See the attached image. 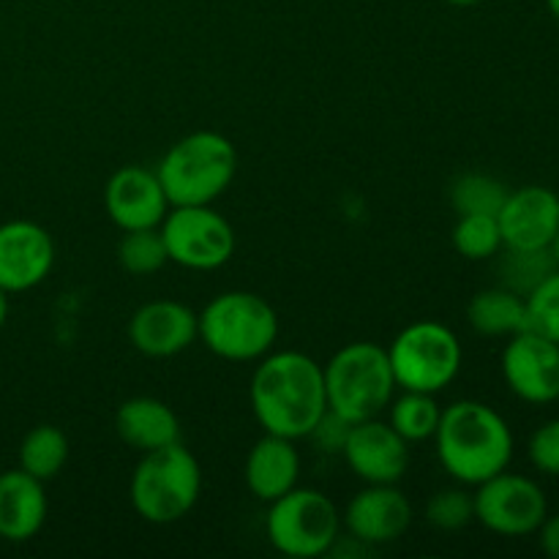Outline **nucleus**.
<instances>
[{"mask_svg": "<svg viewBox=\"0 0 559 559\" xmlns=\"http://www.w3.org/2000/svg\"><path fill=\"white\" fill-rule=\"evenodd\" d=\"M249 399L265 435L304 440L328 409L322 366L298 349L267 353L251 377Z\"/></svg>", "mask_w": 559, "mask_h": 559, "instance_id": "1", "label": "nucleus"}, {"mask_svg": "<svg viewBox=\"0 0 559 559\" xmlns=\"http://www.w3.org/2000/svg\"><path fill=\"white\" fill-rule=\"evenodd\" d=\"M442 469L462 486H478L508 469L513 459V431L495 407L462 399L442 409L435 437Z\"/></svg>", "mask_w": 559, "mask_h": 559, "instance_id": "2", "label": "nucleus"}, {"mask_svg": "<svg viewBox=\"0 0 559 559\" xmlns=\"http://www.w3.org/2000/svg\"><path fill=\"white\" fill-rule=\"evenodd\" d=\"M156 175L169 207L213 205L238 175V151L218 131H194L164 153Z\"/></svg>", "mask_w": 559, "mask_h": 559, "instance_id": "3", "label": "nucleus"}, {"mask_svg": "<svg viewBox=\"0 0 559 559\" xmlns=\"http://www.w3.org/2000/svg\"><path fill=\"white\" fill-rule=\"evenodd\" d=\"M131 506L147 524H175L194 511L202 495V469L183 442L142 453L131 475Z\"/></svg>", "mask_w": 559, "mask_h": 559, "instance_id": "4", "label": "nucleus"}, {"mask_svg": "<svg viewBox=\"0 0 559 559\" xmlns=\"http://www.w3.org/2000/svg\"><path fill=\"white\" fill-rule=\"evenodd\" d=\"M328 409L347 424L377 418L396 393L388 349L374 342H353L338 349L322 369Z\"/></svg>", "mask_w": 559, "mask_h": 559, "instance_id": "5", "label": "nucleus"}, {"mask_svg": "<svg viewBox=\"0 0 559 559\" xmlns=\"http://www.w3.org/2000/svg\"><path fill=\"white\" fill-rule=\"evenodd\" d=\"M200 338L213 355L235 364L265 358L278 338V314L262 295L233 289L200 311Z\"/></svg>", "mask_w": 559, "mask_h": 559, "instance_id": "6", "label": "nucleus"}, {"mask_svg": "<svg viewBox=\"0 0 559 559\" xmlns=\"http://www.w3.org/2000/svg\"><path fill=\"white\" fill-rule=\"evenodd\" d=\"M388 358L402 391L440 393L462 371L464 349L448 325L437 320H418L393 338Z\"/></svg>", "mask_w": 559, "mask_h": 559, "instance_id": "7", "label": "nucleus"}, {"mask_svg": "<svg viewBox=\"0 0 559 559\" xmlns=\"http://www.w3.org/2000/svg\"><path fill=\"white\" fill-rule=\"evenodd\" d=\"M267 506L271 508L265 516V535L284 557H325L342 535V513L331 497L317 489L295 486Z\"/></svg>", "mask_w": 559, "mask_h": 559, "instance_id": "8", "label": "nucleus"}, {"mask_svg": "<svg viewBox=\"0 0 559 559\" xmlns=\"http://www.w3.org/2000/svg\"><path fill=\"white\" fill-rule=\"evenodd\" d=\"M169 262L189 271H216L235 254V229L211 205L169 207L158 224Z\"/></svg>", "mask_w": 559, "mask_h": 559, "instance_id": "9", "label": "nucleus"}, {"mask_svg": "<svg viewBox=\"0 0 559 559\" xmlns=\"http://www.w3.org/2000/svg\"><path fill=\"white\" fill-rule=\"evenodd\" d=\"M475 522L502 538H527L549 516V500L538 480L519 473L491 475L475 491Z\"/></svg>", "mask_w": 559, "mask_h": 559, "instance_id": "10", "label": "nucleus"}, {"mask_svg": "<svg viewBox=\"0 0 559 559\" xmlns=\"http://www.w3.org/2000/svg\"><path fill=\"white\" fill-rule=\"evenodd\" d=\"M502 380L527 404L559 402V344L535 331L508 338L502 349Z\"/></svg>", "mask_w": 559, "mask_h": 559, "instance_id": "11", "label": "nucleus"}, {"mask_svg": "<svg viewBox=\"0 0 559 559\" xmlns=\"http://www.w3.org/2000/svg\"><path fill=\"white\" fill-rule=\"evenodd\" d=\"M344 462L364 484H399L409 467V442L380 418L349 426Z\"/></svg>", "mask_w": 559, "mask_h": 559, "instance_id": "12", "label": "nucleus"}, {"mask_svg": "<svg viewBox=\"0 0 559 559\" xmlns=\"http://www.w3.org/2000/svg\"><path fill=\"white\" fill-rule=\"evenodd\" d=\"M342 524L353 538L374 549L404 538L413 524V506L396 484H366L349 500Z\"/></svg>", "mask_w": 559, "mask_h": 559, "instance_id": "13", "label": "nucleus"}, {"mask_svg": "<svg viewBox=\"0 0 559 559\" xmlns=\"http://www.w3.org/2000/svg\"><path fill=\"white\" fill-rule=\"evenodd\" d=\"M55 265V243L36 222L0 224V289L27 293L49 276Z\"/></svg>", "mask_w": 559, "mask_h": 559, "instance_id": "14", "label": "nucleus"}, {"mask_svg": "<svg viewBox=\"0 0 559 559\" xmlns=\"http://www.w3.org/2000/svg\"><path fill=\"white\" fill-rule=\"evenodd\" d=\"M200 338V317L180 300H151L129 320V342L147 358H175Z\"/></svg>", "mask_w": 559, "mask_h": 559, "instance_id": "15", "label": "nucleus"}, {"mask_svg": "<svg viewBox=\"0 0 559 559\" xmlns=\"http://www.w3.org/2000/svg\"><path fill=\"white\" fill-rule=\"evenodd\" d=\"M104 207L115 227L129 229L158 227L169 211V200L156 173L145 167H120L104 186Z\"/></svg>", "mask_w": 559, "mask_h": 559, "instance_id": "16", "label": "nucleus"}, {"mask_svg": "<svg viewBox=\"0 0 559 559\" xmlns=\"http://www.w3.org/2000/svg\"><path fill=\"white\" fill-rule=\"evenodd\" d=\"M497 222L506 249H549L559 233V194L546 186L508 191Z\"/></svg>", "mask_w": 559, "mask_h": 559, "instance_id": "17", "label": "nucleus"}, {"mask_svg": "<svg viewBox=\"0 0 559 559\" xmlns=\"http://www.w3.org/2000/svg\"><path fill=\"white\" fill-rule=\"evenodd\" d=\"M243 478L251 497L262 502H273L293 491L300 480V453L295 440L276 435L257 440L246 456Z\"/></svg>", "mask_w": 559, "mask_h": 559, "instance_id": "18", "label": "nucleus"}, {"mask_svg": "<svg viewBox=\"0 0 559 559\" xmlns=\"http://www.w3.org/2000/svg\"><path fill=\"white\" fill-rule=\"evenodd\" d=\"M47 511L41 480L25 469H9L0 475V538L9 544L36 538L47 522Z\"/></svg>", "mask_w": 559, "mask_h": 559, "instance_id": "19", "label": "nucleus"}, {"mask_svg": "<svg viewBox=\"0 0 559 559\" xmlns=\"http://www.w3.org/2000/svg\"><path fill=\"white\" fill-rule=\"evenodd\" d=\"M115 431L126 445L147 453L180 442V420L167 402L153 396H134L115 413Z\"/></svg>", "mask_w": 559, "mask_h": 559, "instance_id": "20", "label": "nucleus"}, {"mask_svg": "<svg viewBox=\"0 0 559 559\" xmlns=\"http://www.w3.org/2000/svg\"><path fill=\"white\" fill-rule=\"evenodd\" d=\"M467 322L475 333L511 338L527 331V300L506 287H491L467 304Z\"/></svg>", "mask_w": 559, "mask_h": 559, "instance_id": "21", "label": "nucleus"}, {"mask_svg": "<svg viewBox=\"0 0 559 559\" xmlns=\"http://www.w3.org/2000/svg\"><path fill=\"white\" fill-rule=\"evenodd\" d=\"M69 462V437L52 424H41L25 435L20 445V469L41 484L58 478Z\"/></svg>", "mask_w": 559, "mask_h": 559, "instance_id": "22", "label": "nucleus"}, {"mask_svg": "<svg viewBox=\"0 0 559 559\" xmlns=\"http://www.w3.org/2000/svg\"><path fill=\"white\" fill-rule=\"evenodd\" d=\"M388 407H391V420H388V424H391L409 445H413V442L431 440L442 418V407L437 404L435 393L404 391L402 396L393 399Z\"/></svg>", "mask_w": 559, "mask_h": 559, "instance_id": "23", "label": "nucleus"}, {"mask_svg": "<svg viewBox=\"0 0 559 559\" xmlns=\"http://www.w3.org/2000/svg\"><path fill=\"white\" fill-rule=\"evenodd\" d=\"M508 186L502 180L491 178L484 173H464L453 180L451 186V205L459 216H469V213H486V216H497L500 207L508 200Z\"/></svg>", "mask_w": 559, "mask_h": 559, "instance_id": "24", "label": "nucleus"}, {"mask_svg": "<svg viewBox=\"0 0 559 559\" xmlns=\"http://www.w3.org/2000/svg\"><path fill=\"white\" fill-rule=\"evenodd\" d=\"M555 271L557 262L549 249H506L500 262V287L527 298Z\"/></svg>", "mask_w": 559, "mask_h": 559, "instance_id": "25", "label": "nucleus"}, {"mask_svg": "<svg viewBox=\"0 0 559 559\" xmlns=\"http://www.w3.org/2000/svg\"><path fill=\"white\" fill-rule=\"evenodd\" d=\"M118 262L131 276H153L169 262L167 243L162 238V229H129L118 243Z\"/></svg>", "mask_w": 559, "mask_h": 559, "instance_id": "26", "label": "nucleus"}, {"mask_svg": "<svg viewBox=\"0 0 559 559\" xmlns=\"http://www.w3.org/2000/svg\"><path fill=\"white\" fill-rule=\"evenodd\" d=\"M453 246H456V251L464 260H491V257H497L506 249L500 222H497V216H486V213L459 216L456 227H453Z\"/></svg>", "mask_w": 559, "mask_h": 559, "instance_id": "27", "label": "nucleus"}, {"mask_svg": "<svg viewBox=\"0 0 559 559\" xmlns=\"http://www.w3.org/2000/svg\"><path fill=\"white\" fill-rule=\"evenodd\" d=\"M527 328L559 344V267L527 295Z\"/></svg>", "mask_w": 559, "mask_h": 559, "instance_id": "28", "label": "nucleus"}, {"mask_svg": "<svg viewBox=\"0 0 559 559\" xmlns=\"http://www.w3.org/2000/svg\"><path fill=\"white\" fill-rule=\"evenodd\" d=\"M426 519L442 533H456L475 522V497L464 489H442L426 506Z\"/></svg>", "mask_w": 559, "mask_h": 559, "instance_id": "29", "label": "nucleus"}, {"mask_svg": "<svg viewBox=\"0 0 559 559\" xmlns=\"http://www.w3.org/2000/svg\"><path fill=\"white\" fill-rule=\"evenodd\" d=\"M530 464L546 478H559V418L546 420L533 431L527 445Z\"/></svg>", "mask_w": 559, "mask_h": 559, "instance_id": "30", "label": "nucleus"}, {"mask_svg": "<svg viewBox=\"0 0 559 559\" xmlns=\"http://www.w3.org/2000/svg\"><path fill=\"white\" fill-rule=\"evenodd\" d=\"M349 426L353 424H347V420L338 418L336 413L325 409V415H322V418L317 420L314 429H311L309 440H314L317 448H322L325 453H342L349 435Z\"/></svg>", "mask_w": 559, "mask_h": 559, "instance_id": "31", "label": "nucleus"}, {"mask_svg": "<svg viewBox=\"0 0 559 559\" xmlns=\"http://www.w3.org/2000/svg\"><path fill=\"white\" fill-rule=\"evenodd\" d=\"M538 544L546 557L559 559V513H549L538 527Z\"/></svg>", "mask_w": 559, "mask_h": 559, "instance_id": "32", "label": "nucleus"}, {"mask_svg": "<svg viewBox=\"0 0 559 559\" xmlns=\"http://www.w3.org/2000/svg\"><path fill=\"white\" fill-rule=\"evenodd\" d=\"M5 320H9V293L0 289V328L5 325Z\"/></svg>", "mask_w": 559, "mask_h": 559, "instance_id": "33", "label": "nucleus"}, {"mask_svg": "<svg viewBox=\"0 0 559 559\" xmlns=\"http://www.w3.org/2000/svg\"><path fill=\"white\" fill-rule=\"evenodd\" d=\"M445 3L456 5V9H469V5H478V3H484V0H445Z\"/></svg>", "mask_w": 559, "mask_h": 559, "instance_id": "34", "label": "nucleus"}, {"mask_svg": "<svg viewBox=\"0 0 559 559\" xmlns=\"http://www.w3.org/2000/svg\"><path fill=\"white\" fill-rule=\"evenodd\" d=\"M546 9H549V14L559 22V0H546Z\"/></svg>", "mask_w": 559, "mask_h": 559, "instance_id": "35", "label": "nucleus"}, {"mask_svg": "<svg viewBox=\"0 0 559 559\" xmlns=\"http://www.w3.org/2000/svg\"><path fill=\"white\" fill-rule=\"evenodd\" d=\"M549 251H551V257H555V262H557V267H559V233L555 235V240H551Z\"/></svg>", "mask_w": 559, "mask_h": 559, "instance_id": "36", "label": "nucleus"}]
</instances>
